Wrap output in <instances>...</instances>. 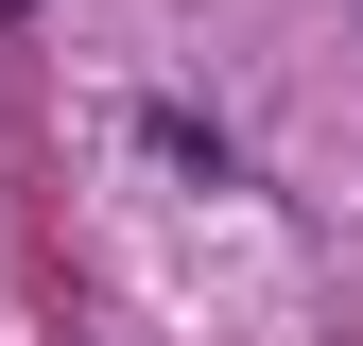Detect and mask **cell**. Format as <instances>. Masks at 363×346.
Returning <instances> with one entry per match:
<instances>
[]
</instances>
